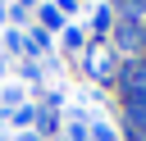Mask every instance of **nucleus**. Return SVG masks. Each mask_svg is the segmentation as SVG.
Wrapping results in <instances>:
<instances>
[{
  "label": "nucleus",
  "instance_id": "1",
  "mask_svg": "<svg viewBox=\"0 0 146 141\" xmlns=\"http://www.w3.org/2000/svg\"><path fill=\"white\" fill-rule=\"evenodd\" d=\"M128 114H132L137 127H146V96H132V100H128Z\"/></svg>",
  "mask_w": 146,
  "mask_h": 141
}]
</instances>
